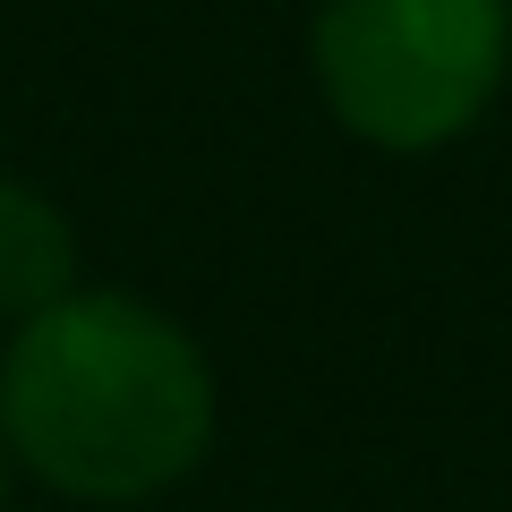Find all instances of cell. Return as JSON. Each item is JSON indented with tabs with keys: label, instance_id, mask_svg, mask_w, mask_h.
<instances>
[{
	"label": "cell",
	"instance_id": "obj_1",
	"mask_svg": "<svg viewBox=\"0 0 512 512\" xmlns=\"http://www.w3.org/2000/svg\"><path fill=\"white\" fill-rule=\"evenodd\" d=\"M205 427L214 384L188 333L111 291L26 316L0 367V436L69 495H154L205 453Z\"/></svg>",
	"mask_w": 512,
	"mask_h": 512
},
{
	"label": "cell",
	"instance_id": "obj_2",
	"mask_svg": "<svg viewBox=\"0 0 512 512\" xmlns=\"http://www.w3.org/2000/svg\"><path fill=\"white\" fill-rule=\"evenodd\" d=\"M504 0H325L316 69L325 94L376 146H444L487 111L504 77Z\"/></svg>",
	"mask_w": 512,
	"mask_h": 512
},
{
	"label": "cell",
	"instance_id": "obj_3",
	"mask_svg": "<svg viewBox=\"0 0 512 512\" xmlns=\"http://www.w3.org/2000/svg\"><path fill=\"white\" fill-rule=\"evenodd\" d=\"M77 248L60 231V214L35 197V188L0 180V316H43L69 299Z\"/></svg>",
	"mask_w": 512,
	"mask_h": 512
}]
</instances>
